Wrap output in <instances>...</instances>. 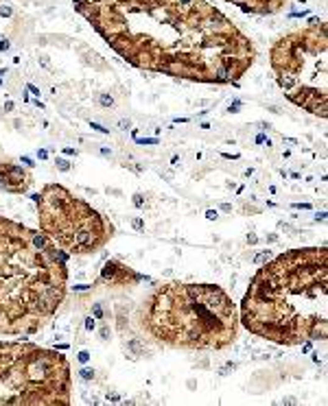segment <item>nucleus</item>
<instances>
[{
	"label": "nucleus",
	"mask_w": 328,
	"mask_h": 406,
	"mask_svg": "<svg viewBox=\"0 0 328 406\" xmlns=\"http://www.w3.org/2000/svg\"><path fill=\"white\" fill-rule=\"evenodd\" d=\"M88 288H90L88 284H79V286H75V290H88Z\"/></svg>",
	"instance_id": "obj_14"
},
{
	"label": "nucleus",
	"mask_w": 328,
	"mask_h": 406,
	"mask_svg": "<svg viewBox=\"0 0 328 406\" xmlns=\"http://www.w3.org/2000/svg\"><path fill=\"white\" fill-rule=\"evenodd\" d=\"M88 358H90V354H88V352H81V354H79V360H81V362H88Z\"/></svg>",
	"instance_id": "obj_10"
},
{
	"label": "nucleus",
	"mask_w": 328,
	"mask_h": 406,
	"mask_svg": "<svg viewBox=\"0 0 328 406\" xmlns=\"http://www.w3.org/2000/svg\"><path fill=\"white\" fill-rule=\"evenodd\" d=\"M98 100H101V105H103V107H112V105H114V98H112L109 94H101V98H98Z\"/></svg>",
	"instance_id": "obj_2"
},
{
	"label": "nucleus",
	"mask_w": 328,
	"mask_h": 406,
	"mask_svg": "<svg viewBox=\"0 0 328 406\" xmlns=\"http://www.w3.org/2000/svg\"><path fill=\"white\" fill-rule=\"evenodd\" d=\"M182 2H184V4H188V2H190V0H182Z\"/></svg>",
	"instance_id": "obj_18"
},
{
	"label": "nucleus",
	"mask_w": 328,
	"mask_h": 406,
	"mask_svg": "<svg viewBox=\"0 0 328 406\" xmlns=\"http://www.w3.org/2000/svg\"><path fill=\"white\" fill-rule=\"evenodd\" d=\"M79 373H81V378H83V380H92V378H94V369H81Z\"/></svg>",
	"instance_id": "obj_3"
},
{
	"label": "nucleus",
	"mask_w": 328,
	"mask_h": 406,
	"mask_svg": "<svg viewBox=\"0 0 328 406\" xmlns=\"http://www.w3.org/2000/svg\"><path fill=\"white\" fill-rule=\"evenodd\" d=\"M241 109V103H234V105H230V111H238Z\"/></svg>",
	"instance_id": "obj_15"
},
{
	"label": "nucleus",
	"mask_w": 328,
	"mask_h": 406,
	"mask_svg": "<svg viewBox=\"0 0 328 406\" xmlns=\"http://www.w3.org/2000/svg\"><path fill=\"white\" fill-rule=\"evenodd\" d=\"M35 245H37V247H44V245H46V240H44L42 236H37V238H35Z\"/></svg>",
	"instance_id": "obj_11"
},
{
	"label": "nucleus",
	"mask_w": 328,
	"mask_h": 406,
	"mask_svg": "<svg viewBox=\"0 0 328 406\" xmlns=\"http://www.w3.org/2000/svg\"><path fill=\"white\" fill-rule=\"evenodd\" d=\"M114 273H116V264H105V269H103V279L112 277Z\"/></svg>",
	"instance_id": "obj_1"
},
{
	"label": "nucleus",
	"mask_w": 328,
	"mask_h": 406,
	"mask_svg": "<svg viewBox=\"0 0 328 406\" xmlns=\"http://www.w3.org/2000/svg\"><path fill=\"white\" fill-rule=\"evenodd\" d=\"M134 203H136V208H142V203H144V201H142V194H136V197H134Z\"/></svg>",
	"instance_id": "obj_9"
},
{
	"label": "nucleus",
	"mask_w": 328,
	"mask_h": 406,
	"mask_svg": "<svg viewBox=\"0 0 328 406\" xmlns=\"http://www.w3.org/2000/svg\"><path fill=\"white\" fill-rule=\"evenodd\" d=\"M92 315H94V319H103V308H101L98 304H94V308H92Z\"/></svg>",
	"instance_id": "obj_4"
},
{
	"label": "nucleus",
	"mask_w": 328,
	"mask_h": 406,
	"mask_svg": "<svg viewBox=\"0 0 328 406\" xmlns=\"http://www.w3.org/2000/svg\"><path fill=\"white\" fill-rule=\"evenodd\" d=\"M129 127H131V122H129V120H125V118H123V120H118V129H120V131H127Z\"/></svg>",
	"instance_id": "obj_6"
},
{
	"label": "nucleus",
	"mask_w": 328,
	"mask_h": 406,
	"mask_svg": "<svg viewBox=\"0 0 328 406\" xmlns=\"http://www.w3.org/2000/svg\"><path fill=\"white\" fill-rule=\"evenodd\" d=\"M206 216H208L210 221H214V219H217V212H212V210H208V212H206Z\"/></svg>",
	"instance_id": "obj_13"
},
{
	"label": "nucleus",
	"mask_w": 328,
	"mask_h": 406,
	"mask_svg": "<svg viewBox=\"0 0 328 406\" xmlns=\"http://www.w3.org/2000/svg\"><path fill=\"white\" fill-rule=\"evenodd\" d=\"M282 404H295V400H293V398H284Z\"/></svg>",
	"instance_id": "obj_16"
},
{
	"label": "nucleus",
	"mask_w": 328,
	"mask_h": 406,
	"mask_svg": "<svg viewBox=\"0 0 328 406\" xmlns=\"http://www.w3.org/2000/svg\"><path fill=\"white\" fill-rule=\"evenodd\" d=\"M11 13H13L11 7H0V15H2V18H11Z\"/></svg>",
	"instance_id": "obj_5"
},
{
	"label": "nucleus",
	"mask_w": 328,
	"mask_h": 406,
	"mask_svg": "<svg viewBox=\"0 0 328 406\" xmlns=\"http://www.w3.org/2000/svg\"><path fill=\"white\" fill-rule=\"evenodd\" d=\"M96 328V321H94V317H88L86 319V330H94Z\"/></svg>",
	"instance_id": "obj_7"
},
{
	"label": "nucleus",
	"mask_w": 328,
	"mask_h": 406,
	"mask_svg": "<svg viewBox=\"0 0 328 406\" xmlns=\"http://www.w3.org/2000/svg\"><path fill=\"white\" fill-rule=\"evenodd\" d=\"M134 227H136V229H142V221H138V219H136V221H134Z\"/></svg>",
	"instance_id": "obj_17"
},
{
	"label": "nucleus",
	"mask_w": 328,
	"mask_h": 406,
	"mask_svg": "<svg viewBox=\"0 0 328 406\" xmlns=\"http://www.w3.org/2000/svg\"><path fill=\"white\" fill-rule=\"evenodd\" d=\"M269 258V253H260V256H256V262H265Z\"/></svg>",
	"instance_id": "obj_12"
},
{
	"label": "nucleus",
	"mask_w": 328,
	"mask_h": 406,
	"mask_svg": "<svg viewBox=\"0 0 328 406\" xmlns=\"http://www.w3.org/2000/svg\"><path fill=\"white\" fill-rule=\"evenodd\" d=\"M57 166H59V168H61V171H68V168H70V166H68V162H66V160H57Z\"/></svg>",
	"instance_id": "obj_8"
}]
</instances>
